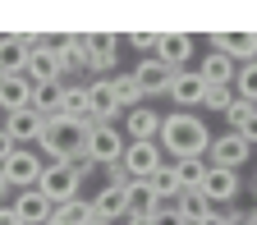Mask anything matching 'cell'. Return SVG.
<instances>
[{"label":"cell","mask_w":257,"mask_h":225,"mask_svg":"<svg viewBox=\"0 0 257 225\" xmlns=\"http://www.w3.org/2000/svg\"><path fill=\"white\" fill-rule=\"evenodd\" d=\"M92 166H115V161L124 156V134L115 124H96L87 120V152H83Z\"/></svg>","instance_id":"obj_3"},{"label":"cell","mask_w":257,"mask_h":225,"mask_svg":"<svg viewBox=\"0 0 257 225\" xmlns=\"http://www.w3.org/2000/svg\"><path fill=\"white\" fill-rule=\"evenodd\" d=\"M211 51H220L234 64H252L257 60V32H211Z\"/></svg>","instance_id":"obj_11"},{"label":"cell","mask_w":257,"mask_h":225,"mask_svg":"<svg viewBox=\"0 0 257 225\" xmlns=\"http://www.w3.org/2000/svg\"><path fill=\"white\" fill-rule=\"evenodd\" d=\"M42 166H46V161L37 156V152H28V147H14L10 152V161H5V166H0V179H5L10 184V193L19 188H37V179H42Z\"/></svg>","instance_id":"obj_6"},{"label":"cell","mask_w":257,"mask_h":225,"mask_svg":"<svg viewBox=\"0 0 257 225\" xmlns=\"http://www.w3.org/2000/svg\"><path fill=\"white\" fill-rule=\"evenodd\" d=\"M202 78V87H230L234 83V64L225 60L220 51H202V60H198V69H193Z\"/></svg>","instance_id":"obj_18"},{"label":"cell","mask_w":257,"mask_h":225,"mask_svg":"<svg viewBox=\"0 0 257 225\" xmlns=\"http://www.w3.org/2000/svg\"><path fill=\"white\" fill-rule=\"evenodd\" d=\"M156 42H161V32H128V46L134 51H156Z\"/></svg>","instance_id":"obj_36"},{"label":"cell","mask_w":257,"mask_h":225,"mask_svg":"<svg viewBox=\"0 0 257 225\" xmlns=\"http://www.w3.org/2000/svg\"><path fill=\"white\" fill-rule=\"evenodd\" d=\"M60 120H92V106H87V83H64L60 87Z\"/></svg>","instance_id":"obj_23"},{"label":"cell","mask_w":257,"mask_h":225,"mask_svg":"<svg viewBox=\"0 0 257 225\" xmlns=\"http://www.w3.org/2000/svg\"><path fill=\"white\" fill-rule=\"evenodd\" d=\"M78 188H83V175H78L74 166H42L37 193H42V198H46L51 207H60V202L78 198Z\"/></svg>","instance_id":"obj_4"},{"label":"cell","mask_w":257,"mask_h":225,"mask_svg":"<svg viewBox=\"0 0 257 225\" xmlns=\"http://www.w3.org/2000/svg\"><path fill=\"white\" fill-rule=\"evenodd\" d=\"M55 60H60V78L74 74L87 64V37L83 32H64V37H55Z\"/></svg>","instance_id":"obj_16"},{"label":"cell","mask_w":257,"mask_h":225,"mask_svg":"<svg viewBox=\"0 0 257 225\" xmlns=\"http://www.w3.org/2000/svg\"><path fill=\"white\" fill-rule=\"evenodd\" d=\"M5 134L14 138V147H23V143H37L42 138V129H46V120L37 115V110H14V115H5Z\"/></svg>","instance_id":"obj_17"},{"label":"cell","mask_w":257,"mask_h":225,"mask_svg":"<svg viewBox=\"0 0 257 225\" xmlns=\"http://www.w3.org/2000/svg\"><path fill=\"white\" fill-rule=\"evenodd\" d=\"M234 96H239V101H248V106H257V60L252 64H239V69H234Z\"/></svg>","instance_id":"obj_31"},{"label":"cell","mask_w":257,"mask_h":225,"mask_svg":"<svg viewBox=\"0 0 257 225\" xmlns=\"http://www.w3.org/2000/svg\"><path fill=\"white\" fill-rule=\"evenodd\" d=\"M28 101H32V83L23 74H5V78H0V110H5V115L28 110Z\"/></svg>","instance_id":"obj_22"},{"label":"cell","mask_w":257,"mask_h":225,"mask_svg":"<svg viewBox=\"0 0 257 225\" xmlns=\"http://www.w3.org/2000/svg\"><path fill=\"white\" fill-rule=\"evenodd\" d=\"M87 220H92V202L87 198H69V202L51 207V220L46 225H87Z\"/></svg>","instance_id":"obj_25"},{"label":"cell","mask_w":257,"mask_h":225,"mask_svg":"<svg viewBox=\"0 0 257 225\" xmlns=\"http://www.w3.org/2000/svg\"><path fill=\"white\" fill-rule=\"evenodd\" d=\"M42 156H46V166H74V161L87 152V120H46L42 129V138H37Z\"/></svg>","instance_id":"obj_2"},{"label":"cell","mask_w":257,"mask_h":225,"mask_svg":"<svg viewBox=\"0 0 257 225\" xmlns=\"http://www.w3.org/2000/svg\"><path fill=\"white\" fill-rule=\"evenodd\" d=\"M147 188L156 193V202H175L179 198V179H175V161H166L152 179H147Z\"/></svg>","instance_id":"obj_29"},{"label":"cell","mask_w":257,"mask_h":225,"mask_svg":"<svg viewBox=\"0 0 257 225\" xmlns=\"http://www.w3.org/2000/svg\"><path fill=\"white\" fill-rule=\"evenodd\" d=\"M119 46H124V37H115V32H92V37H87V64H83V69L92 78H110L115 60H119Z\"/></svg>","instance_id":"obj_9"},{"label":"cell","mask_w":257,"mask_h":225,"mask_svg":"<svg viewBox=\"0 0 257 225\" xmlns=\"http://www.w3.org/2000/svg\"><path fill=\"white\" fill-rule=\"evenodd\" d=\"M0 198H10V184H5V179H0Z\"/></svg>","instance_id":"obj_43"},{"label":"cell","mask_w":257,"mask_h":225,"mask_svg":"<svg viewBox=\"0 0 257 225\" xmlns=\"http://www.w3.org/2000/svg\"><path fill=\"white\" fill-rule=\"evenodd\" d=\"M156 147L166 152V156H175V161L207 156V147H211V129L202 124V115H193V110L161 115V134H156Z\"/></svg>","instance_id":"obj_1"},{"label":"cell","mask_w":257,"mask_h":225,"mask_svg":"<svg viewBox=\"0 0 257 225\" xmlns=\"http://www.w3.org/2000/svg\"><path fill=\"white\" fill-rule=\"evenodd\" d=\"M92 202V216L96 220H106V225H115V220H124L128 216V198H124V188H115V184H106L96 198H87Z\"/></svg>","instance_id":"obj_20"},{"label":"cell","mask_w":257,"mask_h":225,"mask_svg":"<svg viewBox=\"0 0 257 225\" xmlns=\"http://www.w3.org/2000/svg\"><path fill=\"white\" fill-rule=\"evenodd\" d=\"M134 83H138L143 96H166V87H170V69H166L156 55H147L138 69H134Z\"/></svg>","instance_id":"obj_19"},{"label":"cell","mask_w":257,"mask_h":225,"mask_svg":"<svg viewBox=\"0 0 257 225\" xmlns=\"http://www.w3.org/2000/svg\"><path fill=\"white\" fill-rule=\"evenodd\" d=\"M252 115H257V106H248V101H239V96H234L230 110H225V124H230V134H239V129H243Z\"/></svg>","instance_id":"obj_34"},{"label":"cell","mask_w":257,"mask_h":225,"mask_svg":"<svg viewBox=\"0 0 257 225\" xmlns=\"http://www.w3.org/2000/svg\"><path fill=\"white\" fill-rule=\"evenodd\" d=\"M110 87H115V101H119V115H128L134 106H143V92H138L134 74H115V78H110Z\"/></svg>","instance_id":"obj_30"},{"label":"cell","mask_w":257,"mask_h":225,"mask_svg":"<svg viewBox=\"0 0 257 225\" xmlns=\"http://www.w3.org/2000/svg\"><path fill=\"white\" fill-rule=\"evenodd\" d=\"M147 220H152V225H184V216L175 211V202H161V207H156Z\"/></svg>","instance_id":"obj_35"},{"label":"cell","mask_w":257,"mask_h":225,"mask_svg":"<svg viewBox=\"0 0 257 225\" xmlns=\"http://www.w3.org/2000/svg\"><path fill=\"white\" fill-rule=\"evenodd\" d=\"M87 225H106V220H96V216H92V220H87Z\"/></svg>","instance_id":"obj_44"},{"label":"cell","mask_w":257,"mask_h":225,"mask_svg":"<svg viewBox=\"0 0 257 225\" xmlns=\"http://www.w3.org/2000/svg\"><path fill=\"white\" fill-rule=\"evenodd\" d=\"M87 106H92V120L96 124H115L119 120V101H115L110 78H92L87 83Z\"/></svg>","instance_id":"obj_14"},{"label":"cell","mask_w":257,"mask_h":225,"mask_svg":"<svg viewBox=\"0 0 257 225\" xmlns=\"http://www.w3.org/2000/svg\"><path fill=\"white\" fill-rule=\"evenodd\" d=\"M60 87H64V83H37V87H32L28 110H37L42 120H55V115H60Z\"/></svg>","instance_id":"obj_26"},{"label":"cell","mask_w":257,"mask_h":225,"mask_svg":"<svg viewBox=\"0 0 257 225\" xmlns=\"http://www.w3.org/2000/svg\"><path fill=\"white\" fill-rule=\"evenodd\" d=\"M161 166H166V152H161L156 143H124L119 170L128 175V184H138V179H152Z\"/></svg>","instance_id":"obj_5"},{"label":"cell","mask_w":257,"mask_h":225,"mask_svg":"<svg viewBox=\"0 0 257 225\" xmlns=\"http://www.w3.org/2000/svg\"><path fill=\"white\" fill-rule=\"evenodd\" d=\"M28 51H32V32H5V37H0V78L23 74Z\"/></svg>","instance_id":"obj_13"},{"label":"cell","mask_w":257,"mask_h":225,"mask_svg":"<svg viewBox=\"0 0 257 225\" xmlns=\"http://www.w3.org/2000/svg\"><path fill=\"white\" fill-rule=\"evenodd\" d=\"M252 220H257V207H252Z\"/></svg>","instance_id":"obj_45"},{"label":"cell","mask_w":257,"mask_h":225,"mask_svg":"<svg viewBox=\"0 0 257 225\" xmlns=\"http://www.w3.org/2000/svg\"><path fill=\"white\" fill-rule=\"evenodd\" d=\"M10 207H14V216H19V225H46V220H51V202L42 198L37 188H23Z\"/></svg>","instance_id":"obj_21"},{"label":"cell","mask_w":257,"mask_h":225,"mask_svg":"<svg viewBox=\"0 0 257 225\" xmlns=\"http://www.w3.org/2000/svg\"><path fill=\"white\" fill-rule=\"evenodd\" d=\"M23 78H28L32 87H37V83H64V78H60V60H55V37H32Z\"/></svg>","instance_id":"obj_7"},{"label":"cell","mask_w":257,"mask_h":225,"mask_svg":"<svg viewBox=\"0 0 257 225\" xmlns=\"http://www.w3.org/2000/svg\"><path fill=\"white\" fill-rule=\"evenodd\" d=\"M175 211L184 216V225H198V220L211 211V202L202 198V193H179V198H175Z\"/></svg>","instance_id":"obj_32"},{"label":"cell","mask_w":257,"mask_h":225,"mask_svg":"<svg viewBox=\"0 0 257 225\" xmlns=\"http://www.w3.org/2000/svg\"><path fill=\"white\" fill-rule=\"evenodd\" d=\"M152 55L166 64L170 74H179V69H188V60L198 55V37H193V32H161V42H156Z\"/></svg>","instance_id":"obj_8"},{"label":"cell","mask_w":257,"mask_h":225,"mask_svg":"<svg viewBox=\"0 0 257 225\" xmlns=\"http://www.w3.org/2000/svg\"><path fill=\"white\" fill-rule=\"evenodd\" d=\"M225 225H257V220H252V211H239V207H230V211H225Z\"/></svg>","instance_id":"obj_37"},{"label":"cell","mask_w":257,"mask_h":225,"mask_svg":"<svg viewBox=\"0 0 257 225\" xmlns=\"http://www.w3.org/2000/svg\"><path fill=\"white\" fill-rule=\"evenodd\" d=\"M124 198H128V216H152L161 202H156V193L147 188V179H138V184H124Z\"/></svg>","instance_id":"obj_27"},{"label":"cell","mask_w":257,"mask_h":225,"mask_svg":"<svg viewBox=\"0 0 257 225\" xmlns=\"http://www.w3.org/2000/svg\"><path fill=\"white\" fill-rule=\"evenodd\" d=\"M0 225H19V216H14V207H10V202H0Z\"/></svg>","instance_id":"obj_40"},{"label":"cell","mask_w":257,"mask_h":225,"mask_svg":"<svg viewBox=\"0 0 257 225\" xmlns=\"http://www.w3.org/2000/svg\"><path fill=\"white\" fill-rule=\"evenodd\" d=\"M156 134H161V115L152 106H134L128 110V138L124 143H156Z\"/></svg>","instance_id":"obj_24"},{"label":"cell","mask_w":257,"mask_h":225,"mask_svg":"<svg viewBox=\"0 0 257 225\" xmlns=\"http://www.w3.org/2000/svg\"><path fill=\"white\" fill-rule=\"evenodd\" d=\"M239 188H243V179H239L234 170H216V166H207V175H202V188H198V193H202V198L220 211L225 202H234V198H239Z\"/></svg>","instance_id":"obj_12"},{"label":"cell","mask_w":257,"mask_h":225,"mask_svg":"<svg viewBox=\"0 0 257 225\" xmlns=\"http://www.w3.org/2000/svg\"><path fill=\"white\" fill-rule=\"evenodd\" d=\"M239 138H243L248 147H257V115H252V120H248V124L239 129Z\"/></svg>","instance_id":"obj_38"},{"label":"cell","mask_w":257,"mask_h":225,"mask_svg":"<svg viewBox=\"0 0 257 225\" xmlns=\"http://www.w3.org/2000/svg\"><path fill=\"white\" fill-rule=\"evenodd\" d=\"M10 152H14V138L5 134V129H0V166H5V161H10Z\"/></svg>","instance_id":"obj_39"},{"label":"cell","mask_w":257,"mask_h":225,"mask_svg":"<svg viewBox=\"0 0 257 225\" xmlns=\"http://www.w3.org/2000/svg\"><path fill=\"white\" fill-rule=\"evenodd\" d=\"M202 78L193 74V69H179V74H170V87H166V96L179 106V110H193V106H202Z\"/></svg>","instance_id":"obj_15"},{"label":"cell","mask_w":257,"mask_h":225,"mask_svg":"<svg viewBox=\"0 0 257 225\" xmlns=\"http://www.w3.org/2000/svg\"><path fill=\"white\" fill-rule=\"evenodd\" d=\"M230 101H234V87H207L202 92V110H211V115H225Z\"/></svg>","instance_id":"obj_33"},{"label":"cell","mask_w":257,"mask_h":225,"mask_svg":"<svg viewBox=\"0 0 257 225\" xmlns=\"http://www.w3.org/2000/svg\"><path fill=\"white\" fill-rule=\"evenodd\" d=\"M198 225H225V211H216V207H211V211H207V216H202Z\"/></svg>","instance_id":"obj_41"},{"label":"cell","mask_w":257,"mask_h":225,"mask_svg":"<svg viewBox=\"0 0 257 225\" xmlns=\"http://www.w3.org/2000/svg\"><path fill=\"white\" fill-rule=\"evenodd\" d=\"M252 156V147L239 138V134H220V138H211V147H207V166H216V170H243V161Z\"/></svg>","instance_id":"obj_10"},{"label":"cell","mask_w":257,"mask_h":225,"mask_svg":"<svg viewBox=\"0 0 257 225\" xmlns=\"http://www.w3.org/2000/svg\"><path fill=\"white\" fill-rule=\"evenodd\" d=\"M202 175H207V161H202V156H193V161H175L179 193H198V188H202Z\"/></svg>","instance_id":"obj_28"},{"label":"cell","mask_w":257,"mask_h":225,"mask_svg":"<svg viewBox=\"0 0 257 225\" xmlns=\"http://www.w3.org/2000/svg\"><path fill=\"white\" fill-rule=\"evenodd\" d=\"M124 225H152L147 216H124Z\"/></svg>","instance_id":"obj_42"}]
</instances>
